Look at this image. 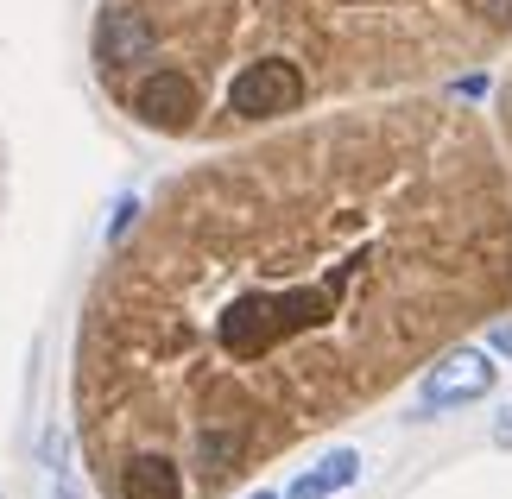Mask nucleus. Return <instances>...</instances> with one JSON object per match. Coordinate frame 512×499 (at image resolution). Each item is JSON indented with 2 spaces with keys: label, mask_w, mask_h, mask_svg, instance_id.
I'll use <instances>...</instances> for the list:
<instances>
[{
  "label": "nucleus",
  "mask_w": 512,
  "mask_h": 499,
  "mask_svg": "<svg viewBox=\"0 0 512 499\" xmlns=\"http://www.w3.org/2000/svg\"><path fill=\"white\" fill-rule=\"evenodd\" d=\"M373 266V247H348L336 266H317V272H279V278H253L234 297H222L203 329H209V348L215 361L228 367H272L285 348L323 335L336 316L348 310V291L361 285V272Z\"/></svg>",
  "instance_id": "f257e3e1"
},
{
  "label": "nucleus",
  "mask_w": 512,
  "mask_h": 499,
  "mask_svg": "<svg viewBox=\"0 0 512 499\" xmlns=\"http://www.w3.org/2000/svg\"><path fill=\"white\" fill-rule=\"evenodd\" d=\"M310 95V76L291 64V57H260V64H241L222 89V108L234 121H285L298 114Z\"/></svg>",
  "instance_id": "f03ea898"
},
{
  "label": "nucleus",
  "mask_w": 512,
  "mask_h": 499,
  "mask_svg": "<svg viewBox=\"0 0 512 499\" xmlns=\"http://www.w3.org/2000/svg\"><path fill=\"white\" fill-rule=\"evenodd\" d=\"M127 108H133V121L152 127V133H190L196 114H203V89H196L184 70H146V76L127 83Z\"/></svg>",
  "instance_id": "7ed1b4c3"
},
{
  "label": "nucleus",
  "mask_w": 512,
  "mask_h": 499,
  "mask_svg": "<svg viewBox=\"0 0 512 499\" xmlns=\"http://www.w3.org/2000/svg\"><path fill=\"white\" fill-rule=\"evenodd\" d=\"M494 379H500V367L487 361L481 348H456V354H443V361L424 373V386H418V417H430V411H456V405H475V398L494 392Z\"/></svg>",
  "instance_id": "20e7f679"
},
{
  "label": "nucleus",
  "mask_w": 512,
  "mask_h": 499,
  "mask_svg": "<svg viewBox=\"0 0 512 499\" xmlns=\"http://www.w3.org/2000/svg\"><path fill=\"white\" fill-rule=\"evenodd\" d=\"M114 493L121 499H184V468L165 449H140L114 468Z\"/></svg>",
  "instance_id": "39448f33"
},
{
  "label": "nucleus",
  "mask_w": 512,
  "mask_h": 499,
  "mask_svg": "<svg viewBox=\"0 0 512 499\" xmlns=\"http://www.w3.org/2000/svg\"><path fill=\"white\" fill-rule=\"evenodd\" d=\"M317 474H323V487H329V493H342V487L361 481V455H354V449H329L323 462H317Z\"/></svg>",
  "instance_id": "423d86ee"
},
{
  "label": "nucleus",
  "mask_w": 512,
  "mask_h": 499,
  "mask_svg": "<svg viewBox=\"0 0 512 499\" xmlns=\"http://www.w3.org/2000/svg\"><path fill=\"white\" fill-rule=\"evenodd\" d=\"M133 215H140V203H133V196H121V209H114V222H108V247H121V241H127Z\"/></svg>",
  "instance_id": "0eeeda50"
},
{
  "label": "nucleus",
  "mask_w": 512,
  "mask_h": 499,
  "mask_svg": "<svg viewBox=\"0 0 512 499\" xmlns=\"http://www.w3.org/2000/svg\"><path fill=\"white\" fill-rule=\"evenodd\" d=\"M285 499H329V487H323V474L310 468V474H298V481L285 487Z\"/></svg>",
  "instance_id": "6e6552de"
},
{
  "label": "nucleus",
  "mask_w": 512,
  "mask_h": 499,
  "mask_svg": "<svg viewBox=\"0 0 512 499\" xmlns=\"http://www.w3.org/2000/svg\"><path fill=\"white\" fill-rule=\"evenodd\" d=\"M487 342H494V354H512V323H494V335H487Z\"/></svg>",
  "instance_id": "1a4fd4ad"
},
{
  "label": "nucleus",
  "mask_w": 512,
  "mask_h": 499,
  "mask_svg": "<svg viewBox=\"0 0 512 499\" xmlns=\"http://www.w3.org/2000/svg\"><path fill=\"white\" fill-rule=\"evenodd\" d=\"M494 443H500V449H512V411H500V424H494Z\"/></svg>",
  "instance_id": "9d476101"
},
{
  "label": "nucleus",
  "mask_w": 512,
  "mask_h": 499,
  "mask_svg": "<svg viewBox=\"0 0 512 499\" xmlns=\"http://www.w3.org/2000/svg\"><path fill=\"white\" fill-rule=\"evenodd\" d=\"M247 499H279V493H247Z\"/></svg>",
  "instance_id": "9b49d317"
}]
</instances>
